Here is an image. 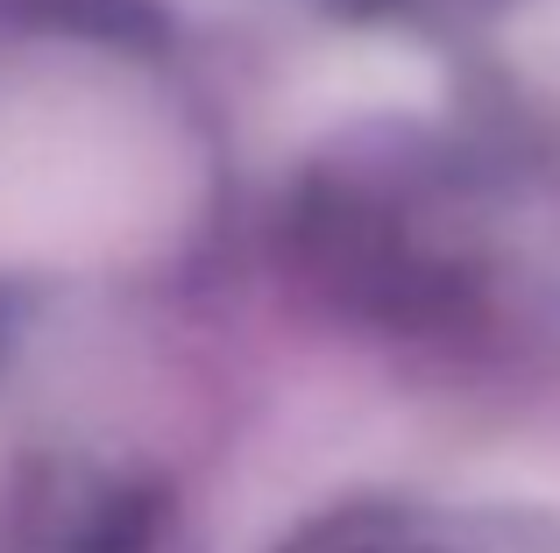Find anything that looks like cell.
<instances>
[{
  "label": "cell",
  "mask_w": 560,
  "mask_h": 553,
  "mask_svg": "<svg viewBox=\"0 0 560 553\" xmlns=\"http://www.w3.org/2000/svg\"><path fill=\"white\" fill-rule=\"evenodd\" d=\"M504 43H511V64L547 99H560V0H525Z\"/></svg>",
  "instance_id": "277c9868"
},
{
  "label": "cell",
  "mask_w": 560,
  "mask_h": 553,
  "mask_svg": "<svg viewBox=\"0 0 560 553\" xmlns=\"http://www.w3.org/2000/svg\"><path fill=\"white\" fill-rule=\"evenodd\" d=\"M277 553H560V518L497 497H362Z\"/></svg>",
  "instance_id": "3957f363"
},
{
  "label": "cell",
  "mask_w": 560,
  "mask_h": 553,
  "mask_svg": "<svg viewBox=\"0 0 560 553\" xmlns=\"http://www.w3.org/2000/svg\"><path fill=\"white\" fill-rule=\"evenodd\" d=\"M156 518L150 455L0 333V553H150Z\"/></svg>",
  "instance_id": "7a4b0ae2"
},
{
  "label": "cell",
  "mask_w": 560,
  "mask_h": 553,
  "mask_svg": "<svg viewBox=\"0 0 560 553\" xmlns=\"http://www.w3.org/2000/svg\"><path fill=\"white\" fill-rule=\"evenodd\" d=\"M199 150L178 107L114 57H43L0 79V263L136 270L178 242Z\"/></svg>",
  "instance_id": "6da1fadb"
}]
</instances>
